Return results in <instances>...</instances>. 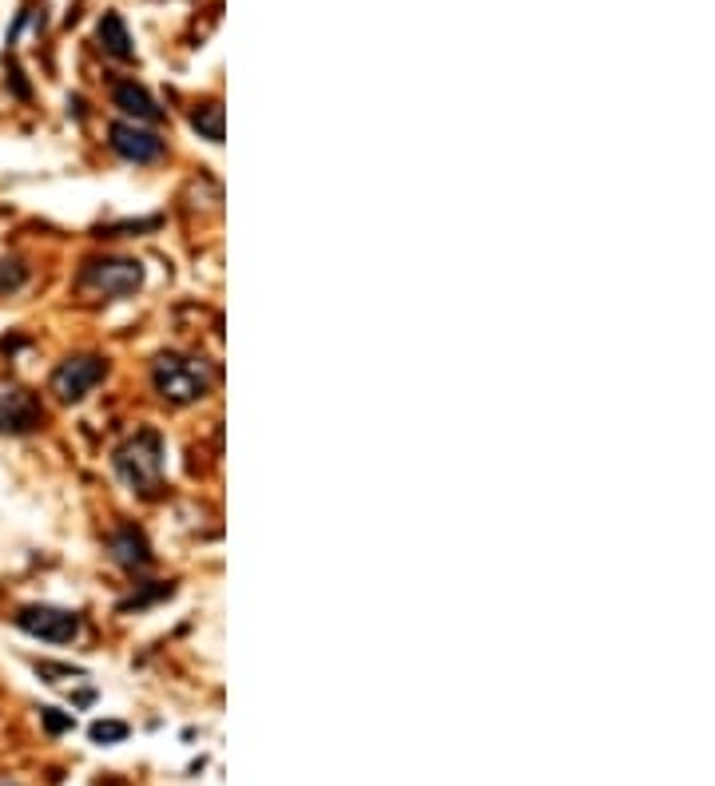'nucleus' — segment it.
Returning a JSON list of instances; mask_svg holds the SVG:
<instances>
[{"label":"nucleus","instance_id":"nucleus-1","mask_svg":"<svg viewBox=\"0 0 715 786\" xmlns=\"http://www.w3.org/2000/svg\"><path fill=\"white\" fill-rule=\"evenodd\" d=\"M152 390L167 405H195L211 393V366L191 353L167 350L152 362Z\"/></svg>","mask_w":715,"mask_h":786},{"label":"nucleus","instance_id":"nucleus-2","mask_svg":"<svg viewBox=\"0 0 715 786\" xmlns=\"http://www.w3.org/2000/svg\"><path fill=\"white\" fill-rule=\"evenodd\" d=\"M115 473L120 481L139 493H152L164 476V437L156 429H139L135 437H127L124 446L115 449Z\"/></svg>","mask_w":715,"mask_h":786},{"label":"nucleus","instance_id":"nucleus-3","mask_svg":"<svg viewBox=\"0 0 715 786\" xmlns=\"http://www.w3.org/2000/svg\"><path fill=\"white\" fill-rule=\"evenodd\" d=\"M76 282L80 290H92L104 299H132L144 287V267L135 259H88Z\"/></svg>","mask_w":715,"mask_h":786},{"label":"nucleus","instance_id":"nucleus-4","mask_svg":"<svg viewBox=\"0 0 715 786\" xmlns=\"http://www.w3.org/2000/svg\"><path fill=\"white\" fill-rule=\"evenodd\" d=\"M12 620L24 636L44 643H72L80 636V616L68 608H53V604H24Z\"/></svg>","mask_w":715,"mask_h":786},{"label":"nucleus","instance_id":"nucleus-5","mask_svg":"<svg viewBox=\"0 0 715 786\" xmlns=\"http://www.w3.org/2000/svg\"><path fill=\"white\" fill-rule=\"evenodd\" d=\"M104 378H108V362L100 353H76V358H64L53 370V393L60 402H83Z\"/></svg>","mask_w":715,"mask_h":786},{"label":"nucleus","instance_id":"nucleus-6","mask_svg":"<svg viewBox=\"0 0 715 786\" xmlns=\"http://www.w3.org/2000/svg\"><path fill=\"white\" fill-rule=\"evenodd\" d=\"M44 422V405L32 390L16 382H0V434L9 437H24L32 429H41Z\"/></svg>","mask_w":715,"mask_h":786},{"label":"nucleus","instance_id":"nucleus-7","mask_svg":"<svg viewBox=\"0 0 715 786\" xmlns=\"http://www.w3.org/2000/svg\"><path fill=\"white\" fill-rule=\"evenodd\" d=\"M112 151L115 156H124L127 164H156V159H164L167 144L159 139L156 132H147V127L132 124V120H120V124H112Z\"/></svg>","mask_w":715,"mask_h":786},{"label":"nucleus","instance_id":"nucleus-8","mask_svg":"<svg viewBox=\"0 0 715 786\" xmlns=\"http://www.w3.org/2000/svg\"><path fill=\"white\" fill-rule=\"evenodd\" d=\"M112 100H115V108L132 120V124H152V120H159V104L147 96V88H139L135 80H120L112 88Z\"/></svg>","mask_w":715,"mask_h":786},{"label":"nucleus","instance_id":"nucleus-9","mask_svg":"<svg viewBox=\"0 0 715 786\" xmlns=\"http://www.w3.org/2000/svg\"><path fill=\"white\" fill-rule=\"evenodd\" d=\"M108 549H112L115 564H124V569H147L152 564V544H147V537L135 525L115 528Z\"/></svg>","mask_w":715,"mask_h":786},{"label":"nucleus","instance_id":"nucleus-10","mask_svg":"<svg viewBox=\"0 0 715 786\" xmlns=\"http://www.w3.org/2000/svg\"><path fill=\"white\" fill-rule=\"evenodd\" d=\"M96 41H100V48H104L108 56H115V60H132V32H127L124 16L120 12H104L100 16V29H96Z\"/></svg>","mask_w":715,"mask_h":786},{"label":"nucleus","instance_id":"nucleus-11","mask_svg":"<svg viewBox=\"0 0 715 786\" xmlns=\"http://www.w3.org/2000/svg\"><path fill=\"white\" fill-rule=\"evenodd\" d=\"M191 127H195L208 144H223V108H219L215 100L195 104V112H191Z\"/></svg>","mask_w":715,"mask_h":786},{"label":"nucleus","instance_id":"nucleus-12","mask_svg":"<svg viewBox=\"0 0 715 786\" xmlns=\"http://www.w3.org/2000/svg\"><path fill=\"white\" fill-rule=\"evenodd\" d=\"M29 282V267L21 259H0V294H12Z\"/></svg>","mask_w":715,"mask_h":786},{"label":"nucleus","instance_id":"nucleus-13","mask_svg":"<svg viewBox=\"0 0 715 786\" xmlns=\"http://www.w3.org/2000/svg\"><path fill=\"white\" fill-rule=\"evenodd\" d=\"M92 739H96V743H120V739H127V723L100 719V723H92Z\"/></svg>","mask_w":715,"mask_h":786},{"label":"nucleus","instance_id":"nucleus-14","mask_svg":"<svg viewBox=\"0 0 715 786\" xmlns=\"http://www.w3.org/2000/svg\"><path fill=\"white\" fill-rule=\"evenodd\" d=\"M41 719H44V727H48V731H53V734L72 731V715H60V711H56V707H44Z\"/></svg>","mask_w":715,"mask_h":786},{"label":"nucleus","instance_id":"nucleus-15","mask_svg":"<svg viewBox=\"0 0 715 786\" xmlns=\"http://www.w3.org/2000/svg\"><path fill=\"white\" fill-rule=\"evenodd\" d=\"M0 786H21V783H9V778H0Z\"/></svg>","mask_w":715,"mask_h":786}]
</instances>
